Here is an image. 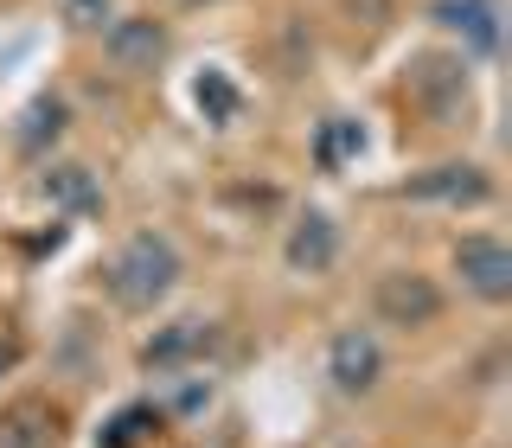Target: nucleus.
Here are the masks:
<instances>
[{
	"label": "nucleus",
	"mask_w": 512,
	"mask_h": 448,
	"mask_svg": "<svg viewBox=\"0 0 512 448\" xmlns=\"http://www.w3.org/2000/svg\"><path fill=\"white\" fill-rule=\"evenodd\" d=\"M103 45H109V58H116V71H154V58L167 52V32L154 20H116Z\"/></svg>",
	"instance_id": "nucleus-6"
},
{
	"label": "nucleus",
	"mask_w": 512,
	"mask_h": 448,
	"mask_svg": "<svg viewBox=\"0 0 512 448\" xmlns=\"http://www.w3.org/2000/svg\"><path fill=\"white\" fill-rule=\"evenodd\" d=\"M58 7H64V26L71 32H96L109 20V0H58Z\"/></svg>",
	"instance_id": "nucleus-11"
},
{
	"label": "nucleus",
	"mask_w": 512,
	"mask_h": 448,
	"mask_svg": "<svg viewBox=\"0 0 512 448\" xmlns=\"http://www.w3.org/2000/svg\"><path fill=\"white\" fill-rule=\"evenodd\" d=\"M327 378H333V391H346V397H365V391H372V384L384 378V346H378V333H372V327L333 333V346H327Z\"/></svg>",
	"instance_id": "nucleus-2"
},
{
	"label": "nucleus",
	"mask_w": 512,
	"mask_h": 448,
	"mask_svg": "<svg viewBox=\"0 0 512 448\" xmlns=\"http://www.w3.org/2000/svg\"><path fill=\"white\" fill-rule=\"evenodd\" d=\"M333 256H340V231H333V218L308 212L288 231V269L295 276H320V269H333Z\"/></svg>",
	"instance_id": "nucleus-5"
},
{
	"label": "nucleus",
	"mask_w": 512,
	"mask_h": 448,
	"mask_svg": "<svg viewBox=\"0 0 512 448\" xmlns=\"http://www.w3.org/2000/svg\"><path fill=\"white\" fill-rule=\"evenodd\" d=\"M7 359H13V352H7V346H0V372H7Z\"/></svg>",
	"instance_id": "nucleus-12"
},
{
	"label": "nucleus",
	"mask_w": 512,
	"mask_h": 448,
	"mask_svg": "<svg viewBox=\"0 0 512 448\" xmlns=\"http://www.w3.org/2000/svg\"><path fill=\"white\" fill-rule=\"evenodd\" d=\"M58 128H64V109L58 103H32L26 109V128H20V148H39L45 135H58Z\"/></svg>",
	"instance_id": "nucleus-10"
},
{
	"label": "nucleus",
	"mask_w": 512,
	"mask_h": 448,
	"mask_svg": "<svg viewBox=\"0 0 512 448\" xmlns=\"http://www.w3.org/2000/svg\"><path fill=\"white\" fill-rule=\"evenodd\" d=\"M372 308L391 320V327H429V320L442 314V288L429 276H416V269H391V276H378V288H372Z\"/></svg>",
	"instance_id": "nucleus-3"
},
{
	"label": "nucleus",
	"mask_w": 512,
	"mask_h": 448,
	"mask_svg": "<svg viewBox=\"0 0 512 448\" xmlns=\"http://www.w3.org/2000/svg\"><path fill=\"white\" fill-rule=\"evenodd\" d=\"M436 20L455 26L461 39H474L480 52L500 45V7H493V0H436Z\"/></svg>",
	"instance_id": "nucleus-7"
},
{
	"label": "nucleus",
	"mask_w": 512,
	"mask_h": 448,
	"mask_svg": "<svg viewBox=\"0 0 512 448\" xmlns=\"http://www.w3.org/2000/svg\"><path fill=\"white\" fill-rule=\"evenodd\" d=\"M455 269H461V282L474 288L480 301H506L512 295V250L500 244V237H461L455 244Z\"/></svg>",
	"instance_id": "nucleus-4"
},
{
	"label": "nucleus",
	"mask_w": 512,
	"mask_h": 448,
	"mask_svg": "<svg viewBox=\"0 0 512 448\" xmlns=\"http://www.w3.org/2000/svg\"><path fill=\"white\" fill-rule=\"evenodd\" d=\"M410 192L416 199H480L487 180H480V167H436V180H416Z\"/></svg>",
	"instance_id": "nucleus-8"
},
{
	"label": "nucleus",
	"mask_w": 512,
	"mask_h": 448,
	"mask_svg": "<svg viewBox=\"0 0 512 448\" xmlns=\"http://www.w3.org/2000/svg\"><path fill=\"white\" fill-rule=\"evenodd\" d=\"M173 282H180V250L160 231H135L109 263V295L122 308H154V301H167Z\"/></svg>",
	"instance_id": "nucleus-1"
},
{
	"label": "nucleus",
	"mask_w": 512,
	"mask_h": 448,
	"mask_svg": "<svg viewBox=\"0 0 512 448\" xmlns=\"http://www.w3.org/2000/svg\"><path fill=\"white\" fill-rule=\"evenodd\" d=\"M45 192H52L58 205H77V212H90V205H96V180H90L84 167H58L52 180H45Z\"/></svg>",
	"instance_id": "nucleus-9"
}]
</instances>
